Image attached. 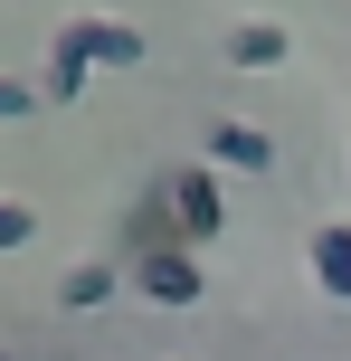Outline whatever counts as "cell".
Here are the masks:
<instances>
[{
	"instance_id": "ba28073f",
	"label": "cell",
	"mask_w": 351,
	"mask_h": 361,
	"mask_svg": "<svg viewBox=\"0 0 351 361\" xmlns=\"http://www.w3.org/2000/svg\"><path fill=\"white\" fill-rule=\"evenodd\" d=\"M29 238H38V209L29 200H0V257H19Z\"/></svg>"
},
{
	"instance_id": "277c9868",
	"label": "cell",
	"mask_w": 351,
	"mask_h": 361,
	"mask_svg": "<svg viewBox=\"0 0 351 361\" xmlns=\"http://www.w3.org/2000/svg\"><path fill=\"white\" fill-rule=\"evenodd\" d=\"M304 257H314L323 295H342V305H351V219H323V228H314V247H304Z\"/></svg>"
},
{
	"instance_id": "5b68a950",
	"label": "cell",
	"mask_w": 351,
	"mask_h": 361,
	"mask_svg": "<svg viewBox=\"0 0 351 361\" xmlns=\"http://www.w3.org/2000/svg\"><path fill=\"white\" fill-rule=\"evenodd\" d=\"M209 162H219V171H266L276 143H266L257 124H209Z\"/></svg>"
},
{
	"instance_id": "6da1fadb",
	"label": "cell",
	"mask_w": 351,
	"mask_h": 361,
	"mask_svg": "<svg viewBox=\"0 0 351 361\" xmlns=\"http://www.w3.org/2000/svg\"><path fill=\"white\" fill-rule=\"evenodd\" d=\"M95 67H143V29H124V19H67L57 48H48V105H76Z\"/></svg>"
},
{
	"instance_id": "52a82bcc",
	"label": "cell",
	"mask_w": 351,
	"mask_h": 361,
	"mask_svg": "<svg viewBox=\"0 0 351 361\" xmlns=\"http://www.w3.org/2000/svg\"><path fill=\"white\" fill-rule=\"evenodd\" d=\"M57 305H67V314H95V305H114V267H105V257L67 267V276H57Z\"/></svg>"
},
{
	"instance_id": "3957f363",
	"label": "cell",
	"mask_w": 351,
	"mask_h": 361,
	"mask_svg": "<svg viewBox=\"0 0 351 361\" xmlns=\"http://www.w3.org/2000/svg\"><path fill=\"white\" fill-rule=\"evenodd\" d=\"M162 200H171V238H181V247H209V238L228 228V209H219V180H209V171H181Z\"/></svg>"
},
{
	"instance_id": "9c48e42d",
	"label": "cell",
	"mask_w": 351,
	"mask_h": 361,
	"mask_svg": "<svg viewBox=\"0 0 351 361\" xmlns=\"http://www.w3.org/2000/svg\"><path fill=\"white\" fill-rule=\"evenodd\" d=\"M48 105V86H29V76H0V124H19V114Z\"/></svg>"
},
{
	"instance_id": "7a4b0ae2",
	"label": "cell",
	"mask_w": 351,
	"mask_h": 361,
	"mask_svg": "<svg viewBox=\"0 0 351 361\" xmlns=\"http://www.w3.org/2000/svg\"><path fill=\"white\" fill-rule=\"evenodd\" d=\"M133 286H143L152 305H200V247H181V238H152V247L133 257Z\"/></svg>"
},
{
	"instance_id": "30bf717a",
	"label": "cell",
	"mask_w": 351,
	"mask_h": 361,
	"mask_svg": "<svg viewBox=\"0 0 351 361\" xmlns=\"http://www.w3.org/2000/svg\"><path fill=\"white\" fill-rule=\"evenodd\" d=\"M0 361H10V352H0Z\"/></svg>"
},
{
	"instance_id": "8992f818",
	"label": "cell",
	"mask_w": 351,
	"mask_h": 361,
	"mask_svg": "<svg viewBox=\"0 0 351 361\" xmlns=\"http://www.w3.org/2000/svg\"><path fill=\"white\" fill-rule=\"evenodd\" d=\"M285 48H295V38H285L276 19H247V29H228V67H285Z\"/></svg>"
}]
</instances>
